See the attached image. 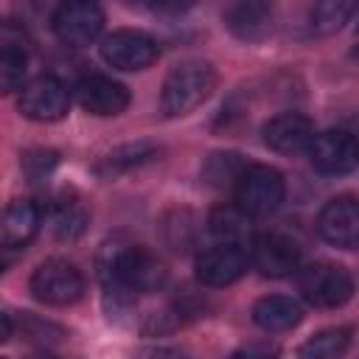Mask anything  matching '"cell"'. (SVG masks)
I'll return each instance as SVG.
<instances>
[{
	"label": "cell",
	"mask_w": 359,
	"mask_h": 359,
	"mask_svg": "<svg viewBox=\"0 0 359 359\" xmlns=\"http://www.w3.org/2000/svg\"><path fill=\"white\" fill-rule=\"evenodd\" d=\"M22 165L31 180H42L56 165V151H31V154H25Z\"/></svg>",
	"instance_id": "25"
},
{
	"label": "cell",
	"mask_w": 359,
	"mask_h": 359,
	"mask_svg": "<svg viewBox=\"0 0 359 359\" xmlns=\"http://www.w3.org/2000/svg\"><path fill=\"white\" fill-rule=\"evenodd\" d=\"M224 22L238 39L255 42L272 31V8L266 3H236L224 11Z\"/></svg>",
	"instance_id": "17"
},
{
	"label": "cell",
	"mask_w": 359,
	"mask_h": 359,
	"mask_svg": "<svg viewBox=\"0 0 359 359\" xmlns=\"http://www.w3.org/2000/svg\"><path fill=\"white\" fill-rule=\"evenodd\" d=\"M76 98L79 104L93 112V115H118L129 107V90L109 79V76H101V73H93V76H84L79 84H76Z\"/></svg>",
	"instance_id": "14"
},
{
	"label": "cell",
	"mask_w": 359,
	"mask_h": 359,
	"mask_svg": "<svg viewBox=\"0 0 359 359\" xmlns=\"http://www.w3.org/2000/svg\"><path fill=\"white\" fill-rule=\"evenodd\" d=\"M233 194H236L238 210H244L250 219H261L280 208L286 196V182H283V174L272 165H247Z\"/></svg>",
	"instance_id": "3"
},
{
	"label": "cell",
	"mask_w": 359,
	"mask_h": 359,
	"mask_svg": "<svg viewBox=\"0 0 359 359\" xmlns=\"http://www.w3.org/2000/svg\"><path fill=\"white\" fill-rule=\"evenodd\" d=\"M25 67H28L25 36L14 22H6L0 31V87L3 93H11L22 84Z\"/></svg>",
	"instance_id": "15"
},
{
	"label": "cell",
	"mask_w": 359,
	"mask_h": 359,
	"mask_svg": "<svg viewBox=\"0 0 359 359\" xmlns=\"http://www.w3.org/2000/svg\"><path fill=\"white\" fill-rule=\"evenodd\" d=\"M50 25L59 42L70 48H84L93 39H98L104 28V11L98 3H90V0H67L53 11Z\"/></svg>",
	"instance_id": "6"
},
{
	"label": "cell",
	"mask_w": 359,
	"mask_h": 359,
	"mask_svg": "<svg viewBox=\"0 0 359 359\" xmlns=\"http://www.w3.org/2000/svg\"><path fill=\"white\" fill-rule=\"evenodd\" d=\"M247 163L241 160V154L236 151H213L205 165H202V180L213 188H224V185H233L238 182V177L244 174Z\"/></svg>",
	"instance_id": "22"
},
{
	"label": "cell",
	"mask_w": 359,
	"mask_h": 359,
	"mask_svg": "<svg viewBox=\"0 0 359 359\" xmlns=\"http://www.w3.org/2000/svg\"><path fill=\"white\" fill-rule=\"evenodd\" d=\"M317 230L328 244L339 250H356L359 247V199L353 196L328 199L317 216Z\"/></svg>",
	"instance_id": "10"
},
{
	"label": "cell",
	"mask_w": 359,
	"mask_h": 359,
	"mask_svg": "<svg viewBox=\"0 0 359 359\" xmlns=\"http://www.w3.org/2000/svg\"><path fill=\"white\" fill-rule=\"evenodd\" d=\"M278 356L280 348L272 342H247L233 353V359H278Z\"/></svg>",
	"instance_id": "26"
},
{
	"label": "cell",
	"mask_w": 359,
	"mask_h": 359,
	"mask_svg": "<svg viewBox=\"0 0 359 359\" xmlns=\"http://www.w3.org/2000/svg\"><path fill=\"white\" fill-rule=\"evenodd\" d=\"M314 140V123L303 112H278L264 123V143L278 154L309 151Z\"/></svg>",
	"instance_id": "13"
},
{
	"label": "cell",
	"mask_w": 359,
	"mask_h": 359,
	"mask_svg": "<svg viewBox=\"0 0 359 359\" xmlns=\"http://www.w3.org/2000/svg\"><path fill=\"white\" fill-rule=\"evenodd\" d=\"M216 87V73L202 59H185L174 65L160 90V112L165 118H180L194 112Z\"/></svg>",
	"instance_id": "2"
},
{
	"label": "cell",
	"mask_w": 359,
	"mask_h": 359,
	"mask_svg": "<svg viewBox=\"0 0 359 359\" xmlns=\"http://www.w3.org/2000/svg\"><path fill=\"white\" fill-rule=\"evenodd\" d=\"M42 224V208L28 199H17L3 213V250H20L25 247Z\"/></svg>",
	"instance_id": "16"
},
{
	"label": "cell",
	"mask_w": 359,
	"mask_h": 359,
	"mask_svg": "<svg viewBox=\"0 0 359 359\" xmlns=\"http://www.w3.org/2000/svg\"><path fill=\"white\" fill-rule=\"evenodd\" d=\"M0 320H3V337H0V339L6 342V339L11 337V317H8V314H0Z\"/></svg>",
	"instance_id": "27"
},
{
	"label": "cell",
	"mask_w": 359,
	"mask_h": 359,
	"mask_svg": "<svg viewBox=\"0 0 359 359\" xmlns=\"http://www.w3.org/2000/svg\"><path fill=\"white\" fill-rule=\"evenodd\" d=\"M309 160L320 174H348L359 165V140L345 129L317 132L309 146Z\"/></svg>",
	"instance_id": "9"
},
{
	"label": "cell",
	"mask_w": 359,
	"mask_h": 359,
	"mask_svg": "<svg viewBox=\"0 0 359 359\" xmlns=\"http://www.w3.org/2000/svg\"><path fill=\"white\" fill-rule=\"evenodd\" d=\"M101 56H104V62L109 67H118V70H143V67H149L160 56V48L143 31L118 28V31H112V34L104 36Z\"/></svg>",
	"instance_id": "7"
},
{
	"label": "cell",
	"mask_w": 359,
	"mask_h": 359,
	"mask_svg": "<svg viewBox=\"0 0 359 359\" xmlns=\"http://www.w3.org/2000/svg\"><path fill=\"white\" fill-rule=\"evenodd\" d=\"M297 289L303 300L314 309H337L351 300L353 294V278L345 266L331 261H314L300 269Z\"/></svg>",
	"instance_id": "4"
},
{
	"label": "cell",
	"mask_w": 359,
	"mask_h": 359,
	"mask_svg": "<svg viewBox=\"0 0 359 359\" xmlns=\"http://www.w3.org/2000/svg\"><path fill=\"white\" fill-rule=\"evenodd\" d=\"M208 230L213 233L216 244H247L250 238V216L238 210L236 205H222L210 210L208 216Z\"/></svg>",
	"instance_id": "19"
},
{
	"label": "cell",
	"mask_w": 359,
	"mask_h": 359,
	"mask_svg": "<svg viewBox=\"0 0 359 359\" xmlns=\"http://www.w3.org/2000/svg\"><path fill=\"white\" fill-rule=\"evenodd\" d=\"M98 275L104 280V289L118 297L137 292H157L165 283L163 261L151 250L129 241H112L101 247Z\"/></svg>",
	"instance_id": "1"
},
{
	"label": "cell",
	"mask_w": 359,
	"mask_h": 359,
	"mask_svg": "<svg viewBox=\"0 0 359 359\" xmlns=\"http://www.w3.org/2000/svg\"><path fill=\"white\" fill-rule=\"evenodd\" d=\"M151 157H157V146L154 143H126V146H118L112 149L109 154H104L95 165V174L101 177H115V174H123L129 168H137L143 163H149Z\"/></svg>",
	"instance_id": "21"
},
{
	"label": "cell",
	"mask_w": 359,
	"mask_h": 359,
	"mask_svg": "<svg viewBox=\"0 0 359 359\" xmlns=\"http://www.w3.org/2000/svg\"><path fill=\"white\" fill-rule=\"evenodd\" d=\"M250 261L264 278H286L300 266V247L283 233H261L250 244Z\"/></svg>",
	"instance_id": "11"
},
{
	"label": "cell",
	"mask_w": 359,
	"mask_h": 359,
	"mask_svg": "<svg viewBox=\"0 0 359 359\" xmlns=\"http://www.w3.org/2000/svg\"><path fill=\"white\" fill-rule=\"evenodd\" d=\"M300 306L286 294H266L252 306V320L264 331H286L300 323Z\"/></svg>",
	"instance_id": "18"
},
{
	"label": "cell",
	"mask_w": 359,
	"mask_h": 359,
	"mask_svg": "<svg viewBox=\"0 0 359 359\" xmlns=\"http://www.w3.org/2000/svg\"><path fill=\"white\" fill-rule=\"evenodd\" d=\"M250 255L241 244H210L196 255V278L208 286H230L247 272Z\"/></svg>",
	"instance_id": "12"
},
{
	"label": "cell",
	"mask_w": 359,
	"mask_h": 359,
	"mask_svg": "<svg viewBox=\"0 0 359 359\" xmlns=\"http://www.w3.org/2000/svg\"><path fill=\"white\" fill-rule=\"evenodd\" d=\"M353 11H356V6L348 0H323L311 8V31L314 34H334L351 20Z\"/></svg>",
	"instance_id": "24"
},
{
	"label": "cell",
	"mask_w": 359,
	"mask_h": 359,
	"mask_svg": "<svg viewBox=\"0 0 359 359\" xmlns=\"http://www.w3.org/2000/svg\"><path fill=\"white\" fill-rule=\"evenodd\" d=\"M353 53H356V56H359V45H356V50H353Z\"/></svg>",
	"instance_id": "28"
},
{
	"label": "cell",
	"mask_w": 359,
	"mask_h": 359,
	"mask_svg": "<svg viewBox=\"0 0 359 359\" xmlns=\"http://www.w3.org/2000/svg\"><path fill=\"white\" fill-rule=\"evenodd\" d=\"M70 109V90L56 76H39L28 81L20 93V112L31 121H59Z\"/></svg>",
	"instance_id": "8"
},
{
	"label": "cell",
	"mask_w": 359,
	"mask_h": 359,
	"mask_svg": "<svg viewBox=\"0 0 359 359\" xmlns=\"http://www.w3.org/2000/svg\"><path fill=\"white\" fill-rule=\"evenodd\" d=\"M31 294L45 306H70L84 294V275L65 258H48L31 275Z\"/></svg>",
	"instance_id": "5"
},
{
	"label": "cell",
	"mask_w": 359,
	"mask_h": 359,
	"mask_svg": "<svg viewBox=\"0 0 359 359\" xmlns=\"http://www.w3.org/2000/svg\"><path fill=\"white\" fill-rule=\"evenodd\" d=\"M50 222H53V233L59 238L70 241V238H79L84 233V227H87V210H84V205L79 199H67L65 196V199H59L53 205Z\"/></svg>",
	"instance_id": "23"
},
{
	"label": "cell",
	"mask_w": 359,
	"mask_h": 359,
	"mask_svg": "<svg viewBox=\"0 0 359 359\" xmlns=\"http://www.w3.org/2000/svg\"><path fill=\"white\" fill-rule=\"evenodd\" d=\"M351 334L353 331L348 325L323 328L297 348V359H339L351 345Z\"/></svg>",
	"instance_id": "20"
}]
</instances>
